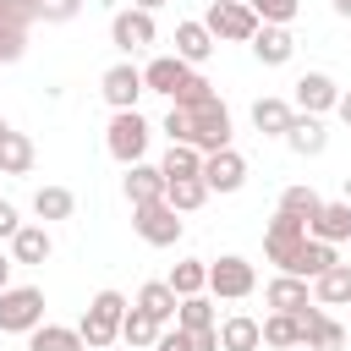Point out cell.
Segmentation results:
<instances>
[{"mask_svg":"<svg viewBox=\"0 0 351 351\" xmlns=\"http://www.w3.org/2000/svg\"><path fill=\"white\" fill-rule=\"evenodd\" d=\"M335 16H351V0H335Z\"/></svg>","mask_w":351,"mask_h":351,"instance_id":"obj_48","label":"cell"},{"mask_svg":"<svg viewBox=\"0 0 351 351\" xmlns=\"http://www.w3.org/2000/svg\"><path fill=\"white\" fill-rule=\"evenodd\" d=\"M170 291H176V296H203V291H208V263H203V258H181V263L170 269Z\"/></svg>","mask_w":351,"mask_h":351,"instance_id":"obj_32","label":"cell"},{"mask_svg":"<svg viewBox=\"0 0 351 351\" xmlns=\"http://www.w3.org/2000/svg\"><path fill=\"white\" fill-rule=\"evenodd\" d=\"M296 351H307V346H296Z\"/></svg>","mask_w":351,"mask_h":351,"instance_id":"obj_50","label":"cell"},{"mask_svg":"<svg viewBox=\"0 0 351 351\" xmlns=\"http://www.w3.org/2000/svg\"><path fill=\"white\" fill-rule=\"evenodd\" d=\"M252 55H258L263 66H285V60L296 55V38H291V27H269V22H263V27L252 33Z\"/></svg>","mask_w":351,"mask_h":351,"instance_id":"obj_20","label":"cell"},{"mask_svg":"<svg viewBox=\"0 0 351 351\" xmlns=\"http://www.w3.org/2000/svg\"><path fill=\"white\" fill-rule=\"evenodd\" d=\"M159 335H165V324H159V318H154V313H143V307H137V302H132V307H126V324H121V340H126V346H137V351H143V346H154V340H159Z\"/></svg>","mask_w":351,"mask_h":351,"instance_id":"obj_28","label":"cell"},{"mask_svg":"<svg viewBox=\"0 0 351 351\" xmlns=\"http://www.w3.org/2000/svg\"><path fill=\"white\" fill-rule=\"evenodd\" d=\"M296 318H302V346H307V351H340V346H346V324H335L318 302H313L307 313H296Z\"/></svg>","mask_w":351,"mask_h":351,"instance_id":"obj_13","label":"cell"},{"mask_svg":"<svg viewBox=\"0 0 351 351\" xmlns=\"http://www.w3.org/2000/svg\"><path fill=\"white\" fill-rule=\"evenodd\" d=\"M165 170L159 165H126V203L137 208V203H159L165 197Z\"/></svg>","mask_w":351,"mask_h":351,"instance_id":"obj_18","label":"cell"},{"mask_svg":"<svg viewBox=\"0 0 351 351\" xmlns=\"http://www.w3.org/2000/svg\"><path fill=\"white\" fill-rule=\"evenodd\" d=\"M313 302H318V307H346V302H351V269L335 263L329 274H318V280H313Z\"/></svg>","mask_w":351,"mask_h":351,"instance_id":"obj_26","label":"cell"},{"mask_svg":"<svg viewBox=\"0 0 351 351\" xmlns=\"http://www.w3.org/2000/svg\"><path fill=\"white\" fill-rule=\"evenodd\" d=\"M263 302H269V313H307L313 307V291H307V280H296V274H274L269 285H263Z\"/></svg>","mask_w":351,"mask_h":351,"instance_id":"obj_14","label":"cell"},{"mask_svg":"<svg viewBox=\"0 0 351 351\" xmlns=\"http://www.w3.org/2000/svg\"><path fill=\"white\" fill-rule=\"evenodd\" d=\"M33 170V143L22 132H5L0 137V176H27Z\"/></svg>","mask_w":351,"mask_h":351,"instance_id":"obj_35","label":"cell"},{"mask_svg":"<svg viewBox=\"0 0 351 351\" xmlns=\"http://www.w3.org/2000/svg\"><path fill=\"white\" fill-rule=\"evenodd\" d=\"M335 115H340V121L351 126V93H340V104H335Z\"/></svg>","mask_w":351,"mask_h":351,"instance_id":"obj_45","label":"cell"},{"mask_svg":"<svg viewBox=\"0 0 351 351\" xmlns=\"http://www.w3.org/2000/svg\"><path fill=\"white\" fill-rule=\"evenodd\" d=\"M159 170H165V181H186V176H203V154H197L192 143H170V154L159 159Z\"/></svg>","mask_w":351,"mask_h":351,"instance_id":"obj_29","label":"cell"},{"mask_svg":"<svg viewBox=\"0 0 351 351\" xmlns=\"http://www.w3.org/2000/svg\"><path fill=\"white\" fill-rule=\"evenodd\" d=\"M203 99H214V82H208L203 71H186V82L176 88L170 104H176V110H192V104H203Z\"/></svg>","mask_w":351,"mask_h":351,"instance_id":"obj_39","label":"cell"},{"mask_svg":"<svg viewBox=\"0 0 351 351\" xmlns=\"http://www.w3.org/2000/svg\"><path fill=\"white\" fill-rule=\"evenodd\" d=\"M176 55H181L186 66H203V60L214 55V33H208L203 22H181V27H176Z\"/></svg>","mask_w":351,"mask_h":351,"instance_id":"obj_23","label":"cell"},{"mask_svg":"<svg viewBox=\"0 0 351 351\" xmlns=\"http://www.w3.org/2000/svg\"><path fill=\"white\" fill-rule=\"evenodd\" d=\"M340 104V88L329 71H302L296 77V115H324Z\"/></svg>","mask_w":351,"mask_h":351,"instance_id":"obj_11","label":"cell"},{"mask_svg":"<svg viewBox=\"0 0 351 351\" xmlns=\"http://www.w3.org/2000/svg\"><path fill=\"white\" fill-rule=\"evenodd\" d=\"M165 203H170L176 214H192V208H203V203H208V181H203V176L170 181V186H165Z\"/></svg>","mask_w":351,"mask_h":351,"instance_id":"obj_30","label":"cell"},{"mask_svg":"<svg viewBox=\"0 0 351 351\" xmlns=\"http://www.w3.org/2000/svg\"><path fill=\"white\" fill-rule=\"evenodd\" d=\"M22 55H27V33L0 27V60H22Z\"/></svg>","mask_w":351,"mask_h":351,"instance_id":"obj_40","label":"cell"},{"mask_svg":"<svg viewBox=\"0 0 351 351\" xmlns=\"http://www.w3.org/2000/svg\"><path fill=\"white\" fill-rule=\"evenodd\" d=\"M176 329H186V335H197V329H219V324H214V302H208V291H203V296H181V307H176Z\"/></svg>","mask_w":351,"mask_h":351,"instance_id":"obj_33","label":"cell"},{"mask_svg":"<svg viewBox=\"0 0 351 351\" xmlns=\"http://www.w3.org/2000/svg\"><path fill=\"white\" fill-rule=\"evenodd\" d=\"M132 230L148 241V247H176L181 241V214L159 197V203H137L132 208Z\"/></svg>","mask_w":351,"mask_h":351,"instance_id":"obj_7","label":"cell"},{"mask_svg":"<svg viewBox=\"0 0 351 351\" xmlns=\"http://www.w3.org/2000/svg\"><path fill=\"white\" fill-rule=\"evenodd\" d=\"M186 60L181 55H154L148 66H143V82H148V93H165V99H176V88L186 82Z\"/></svg>","mask_w":351,"mask_h":351,"instance_id":"obj_15","label":"cell"},{"mask_svg":"<svg viewBox=\"0 0 351 351\" xmlns=\"http://www.w3.org/2000/svg\"><path fill=\"white\" fill-rule=\"evenodd\" d=\"M307 247V225L302 219H291V214H274L269 219V230H263V258L285 274L291 263H296V252Z\"/></svg>","mask_w":351,"mask_h":351,"instance_id":"obj_8","label":"cell"},{"mask_svg":"<svg viewBox=\"0 0 351 351\" xmlns=\"http://www.w3.org/2000/svg\"><path fill=\"white\" fill-rule=\"evenodd\" d=\"M38 22H44V0H0V27L33 33Z\"/></svg>","mask_w":351,"mask_h":351,"instance_id":"obj_36","label":"cell"},{"mask_svg":"<svg viewBox=\"0 0 351 351\" xmlns=\"http://www.w3.org/2000/svg\"><path fill=\"white\" fill-rule=\"evenodd\" d=\"M186 143H192L197 154H219V148H230V110L219 104V93L186 110Z\"/></svg>","mask_w":351,"mask_h":351,"instance_id":"obj_2","label":"cell"},{"mask_svg":"<svg viewBox=\"0 0 351 351\" xmlns=\"http://www.w3.org/2000/svg\"><path fill=\"white\" fill-rule=\"evenodd\" d=\"M247 5H252V16L269 22V27H291L296 11H302V0H247Z\"/></svg>","mask_w":351,"mask_h":351,"instance_id":"obj_38","label":"cell"},{"mask_svg":"<svg viewBox=\"0 0 351 351\" xmlns=\"http://www.w3.org/2000/svg\"><path fill=\"white\" fill-rule=\"evenodd\" d=\"M335 263H340V252H335L329 241H313V236H307V247L296 252V263H291L285 274H296V280H318V274H329Z\"/></svg>","mask_w":351,"mask_h":351,"instance_id":"obj_22","label":"cell"},{"mask_svg":"<svg viewBox=\"0 0 351 351\" xmlns=\"http://www.w3.org/2000/svg\"><path fill=\"white\" fill-rule=\"evenodd\" d=\"M49 252H55V241H49L44 225H22V230L11 236V263H44Z\"/></svg>","mask_w":351,"mask_h":351,"instance_id":"obj_24","label":"cell"},{"mask_svg":"<svg viewBox=\"0 0 351 351\" xmlns=\"http://www.w3.org/2000/svg\"><path fill=\"white\" fill-rule=\"evenodd\" d=\"M165 132H170V143H186V110H176V104H170V115H165Z\"/></svg>","mask_w":351,"mask_h":351,"instance_id":"obj_43","label":"cell"},{"mask_svg":"<svg viewBox=\"0 0 351 351\" xmlns=\"http://www.w3.org/2000/svg\"><path fill=\"white\" fill-rule=\"evenodd\" d=\"M285 148H291V154H302V159H318V154L329 148L324 121H318V115H296V121H291V132H285Z\"/></svg>","mask_w":351,"mask_h":351,"instance_id":"obj_17","label":"cell"},{"mask_svg":"<svg viewBox=\"0 0 351 351\" xmlns=\"http://www.w3.org/2000/svg\"><path fill=\"white\" fill-rule=\"evenodd\" d=\"M203 181H208V192H241L247 186V159L236 148L203 154Z\"/></svg>","mask_w":351,"mask_h":351,"instance_id":"obj_12","label":"cell"},{"mask_svg":"<svg viewBox=\"0 0 351 351\" xmlns=\"http://www.w3.org/2000/svg\"><path fill=\"white\" fill-rule=\"evenodd\" d=\"M38 324H44V291L38 285L0 291V335H33Z\"/></svg>","mask_w":351,"mask_h":351,"instance_id":"obj_4","label":"cell"},{"mask_svg":"<svg viewBox=\"0 0 351 351\" xmlns=\"http://www.w3.org/2000/svg\"><path fill=\"white\" fill-rule=\"evenodd\" d=\"M263 346V324L247 318V313H230L219 324V351H258Z\"/></svg>","mask_w":351,"mask_h":351,"instance_id":"obj_21","label":"cell"},{"mask_svg":"<svg viewBox=\"0 0 351 351\" xmlns=\"http://www.w3.org/2000/svg\"><path fill=\"white\" fill-rule=\"evenodd\" d=\"M11 269H16V263H11V258H0V291H11Z\"/></svg>","mask_w":351,"mask_h":351,"instance_id":"obj_46","label":"cell"},{"mask_svg":"<svg viewBox=\"0 0 351 351\" xmlns=\"http://www.w3.org/2000/svg\"><path fill=\"white\" fill-rule=\"evenodd\" d=\"M154 351H192V335H186V329H165V335L154 340Z\"/></svg>","mask_w":351,"mask_h":351,"instance_id":"obj_42","label":"cell"},{"mask_svg":"<svg viewBox=\"0 0 351 351\" xmlns=\"http://www.w3.org/2000/svg\"><path fill=\"white\" fill-rule=\"evenodd\" d=\"M252 291H258V269H252L241 252H225L219 263H208V296L241 302V296H252Z\"/></svg>","mask_w":351,"mask_h":351,"instance_id":"obj_6","label":"cell"},{"mask_svg":"<svg viewBox=\"0 0 351 351\" xmlns=\"http://www.w3.org/2000/svg\"><path fill=\"white\" fill-rule=\"evenodd\" d=\"M137 307H143V313H154L159 324H176V307H181V296L170 291V280H148V285L137 291Z\"/></svg>","mask_w":351,"mask_h":351,"instance_id":"obj_25","label":"cell"},{"mask_svg":"<svg viewBox=\"0 0 351 351\" xmlns=\"http://www.w3.org/2000/svg\"><path fill=\"white\" fill-rule=\"evenodd\" d=\"M27 351H88V346H82V335L71 324H38L27 335Z\"/></svg>","mask_w":351,"mask_h":351,"instance_id":"obj_27","label":"cell"},{"mask_svg":"<svg viewBox=\"0 0 351 351\" xmlns=\"http://www.w3.org/2000/svg\"><path fill=\"white\" fill-rule=\"evenodd\" d=\"M307 236H313V241H329V247L351 241V203H324L318 219L307 225Z\"/></svg>","mask_w":351,"mask_h":351,"instance_id":"obj_19","label":"cell"},{"mask_svg":"<svg viewBox=\"0 0 351 351\" xmlns=\"http://www.w3.org/2000/svg\"><path fill=\"white\" fill-rule=\"evenodd\" d=\"M99 93H104L110 110H137V93H148V82H143V71H137L132 60H115V66L99 77Z\"/></svg>","mask_w":351,"mask_h":351,"instance_id":"obj_10","label":"cell"},{"mask_svg":"<svg viewBox=\"0 0 351 351\" xmlns=\"http://www.w3.org/2000/svg\"><path fill=\"white\" fill-rule=\"evenodd\" d=\"M33 214H38V219H71V214H77L71 186H38V192H33Z\"/></svg>","mask_w":351,"mask_h":351,"instance_id":"obj_31","label":"cell"},{"mask_svg":"<svg viewBox=\"0 0 351 351\" xmlns=\"http://www.w3.org/2000/svg\"><path fill=\"white\" fill-rule=\"evenodd\" d=\"M16 230H22V219H16V208H11L5 197H0V241H11Z\"/></svg>","mask_w":351,"mask_h":351,"instance_id":"obj_44","label":"cell"},{"mask_svg":"<svg viewBox=\"0 0 351 351\" xmlns=\"http://www.w3.org/2000/svg\"><path fill=\"white\" fill-rule=\"evenodd\" d=\"M291 121H296V104H291V99L263 93V99L252 104V126H258L263 137H285V132H291Z\"/></svg>","mask_w":351,"mask_h":351,"instance_id":"obj_16","label":"cell"},{"mask_svg":"<svg viewBox=\"0 0 351 351\" xmlns=\"http://www.w3.org/2000/svg\"><path fill=\"white\" fill-rule=\"evenodd\" d=\"M203 27L214 33V44H219V38H230V44H252V33H258L263 22L252 16L247 0H214L208 16H203Z\"/></svg>","mask_w":351,"mask_h":351,"instance_id":"obj_5","label":"cell"},{"mask_svg":"<svg viewBox=\"0 0 351 351\" xmlns=\"http://www.w3.org/2000/svg\"><path fill=\"white\" fill-rule=\"evenodd\" d=\"M263 346H274V351H296V346H302V318H291V313H269V318H263Z\"/></svg>","mask_w":351,"mask_h":351,"instance_id":"obj_34","label":"cell"},{"mask_svg":"<svg viewBox=\"0 0 351 351\" xmlns=\"http://www.w3.org/2000/svg\"><path fill=\"white\" fill-rule=\"evenodd\" d=\"M318 208H324V197H318L313 186H285V192H280V214H291V219H302V225H313Z\"/></svg>","mask_w":351,"mask_h":351,"instance_id":"obj_37","label":"cell"},{"mask_svg":"<svg viewBox=\"0 0 351 351\" xmlns=\"http://www.w3.org/2000/svg\"><path fill=\"white\" fill-rule=\"evenodd\" d=\"M5 132H11V126H5V121H0V137H5Z\"/></svg>","mask_w":351,"mask_h":351,"instance_id":"obj_49","label":"cell"},{"mask_svg":"<svg viewBox=\"0 0 351 351\" xmlns=\"http://www.w3.org/2000/svg\"><path fill=\"white\" fill-rule=\"evenodd\" d=\"M82 11V0H44V22H71Z\"/></svg>","mask_w":351,"mask_h":351,"instance_id":"obj_41","label":"cell"},{"mask_svg":"<svg viewBox=\"0 0 351 351\" xmlns=\"http://www.w3.org/2000/svg\"><path fill=\"white\" fill-rule=\"evenodd\" d=\"M154 38H159V27H154V11H137V5H126V11H115V16H110V44H115V49L137 55V49H148Z\"/></svg>","mask_w":351,"mask_h":351,"instance_id":"obj_9","label":"cell"},{"mask_svg":"<svg viewBox=\"0 0 351 351\" xmlns=\"http://www.w3.org/2000/svg\"><path fill=\"white\" fill-rule=\"evenodd\" d=\"M132 5H137V11H159L165 0H132Z\"/></svg>","mask_w":351,"mask_h":351,"instance_id":"obj_47","label":"cell"},{"mask_svg":"<svg viewBox=\"0 0 351 351\" xmlns=\"http://www.w3.org/2000/svg\"><path fill=\"white\" fill-rule=\"evenodd\" d=\"M148 121L137 115V110H115L110 115V126H104V148H110V159H121V165H143V154H148Z\"/></svg>","mask_w":351,"mask_h":351,"instance_id":"obj_3","label":"cell"},{"mask_svg":"<svg viewBox=\"0 0 351 351\" xmlns=\"http://www.w3.org/2000/svg\"><path fill=\"white\" fill-rule=\"evenodd\" d=\"M126 296L121 291H99L93 302H88V313H82V324H77V335H82V346L88 351H104V346H115L121 340V324H126Z\"/></svg>","mask_w":351,"mask_h":351,"instance_id":"obj_1","label":"cell"}]
</instances>
